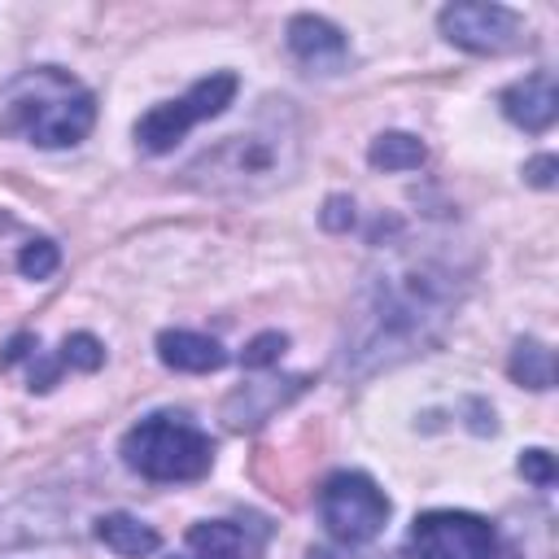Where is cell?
Returning <instances> with one entry per match:
<instances>
[{
  "mask_svg": "<svg viewBox=\"0 0 559 559\" xmlns=\"http://www.w3.org/2000/svg\"><path fill=\"white\" fill-rule=\"evenodd\" d=\"M288 52L310 70V74H336L349 61V39L341 26H332L319 13H297L288 22Z\"/></svg>",
  "mask_w": 559,
  "mask_h": 559,
  "instance_id": "obj_10",
  "label": "cell"
},
{
  "mask_svg": "<svg viewBox=\"0 0 559 559\" xmlns=\"http://www.w3.org/2000/svg\"><path fill=\"white\" fill-rule=\"evenodd\" d=\"M520 476H528L537 489H550L555 485V459L546 450H524L520 454Z\"/></svg>",
  "mask_w": 559,
  "mask_h": 559,
  "instance_id": "obj_20",
  "label": "cell"
},
{
  "mask_svg": "<svg viewBox=\"0 0 559 559\" xmlns=\"http://www.w3.org/2000/svg\"><path fill=\"white\" fill-rule=\"evenodd\" d=\"M467 266L445 240H397L362 275L358 301L345 323L341 367L362 380L397 367L441 341L454 306L463 301Z\"/></svg>",
  "mask_w": 559,
  "mask_h": 559,
  "instance_id": "obj_1",
  "label": "cell"
},
{
  "mask_svg": "<svg viewBox=\"0 0 559 559\" xmlns=\"http://www.w3.org/2000/svg\"><path fill=\"white\" fill-rule=\"evenodd\" d=\"M301 162V122L293 100L271 96L253 122L183 166V183L210 197H262L297 175Z\"/></svg>",
  "mask_w": 559,
  "mask_h": 559,
  "instance_id": "obj_2",
  "label": "cell"
},
{
  "mask_svg": "<svg viewBox=\"0 0 559 559\" xmlns=\"http://www.w3.org/2000/svg\"><path fill=\"white\" fill-rule=\"evenodd\" d=\"M306 559H376V555H349V550H328V546H314Z\"/></svg>",
  "mask_w": 559,
  "mask_h": 559,
  "instance_id": "obj_23",
  "label": "cell"
},
{
  "mask_svg": "<svg viewBox=\"0 0 559 559\" xmlns=\"http://www.w3.org/2000/svg\"><path fill=\"white\" fill-rule=\"evenodd\" d=\"M424 157H428V148H424V140L411 135V131H384V135H376L371 148H367V162H371L376 170H419Z\"/></svg>",
  "mask_w": 559,
  "mask_h": 559,
  "instance_id": "obj_15",
  "label": "cell"
},
{
  "mask_svg": "<svg viewBox=\"0 0 559 559\" xmlns=\"http://www.w3.org/2000/svg\"><path fill=\"white\" fill-rule=\"evenodd\" d=\"M57 362H61V371H66V367H74V371H96V367L105 362V349H100V341H96V336L74 332V336H66V345H61Z\"/></svg>",
  "mask_w": 559,
  "mask_h": 559,
  "instance_id": "obj_17",
  "label": "cell"
},
{
  "mask_svg": "<svg viewBox=\"0 0 559 559\" xmlns=\"http://www.w3.org/2000/svg\"><path fill=\"white\" fill-rule=\"evenodd\" d=\"M96 537H100L114 555H122V559H148V555L157 550V542H162L153 524H144V520L127 515V511L100 515V520H96Z\"/></svg>",
  "mask_w": 559,
  "mask_h": 559,
  "instance_id": "obj_14",
  "label": "cell"
},
{
  "mask_svg": "<svg viewBox=\"0 0 559 559\" xmlns=\"http://www.w3.org/2000/svg\"><path fill=\"white\" fill-rule=\"evenodd\" d=\"M122 463L131 472H140L144 480H157V485L201 480L214 467V441L183 411H153L135 428H127Z\"/></svg>",
  "mask_w": 559,
  "mask_h": 559,
  "instance_id": "obj_4",
  "label": "cell"
},
{
  "mask_svg": "<svg viewBox=\"0 0 559 559\" xmlns=\"http://www.w3.org/2000/svg\"><path fill=\"white\" fill-rule=\"evenodd\" d=\"M437 26L441 35L463 48V52H480V57H498V52H511L524 35V22L515 9L507 4H445L437 13Z\"/></svg>",
  "mask_w": 559,
  "mask_h": 559,
  "instance_id": "obj_8",
  "label": "cell"
},
{
  "mask_svg": "<svg viewBox=\"0 0 559 559\" xmlns=\"http://www.w3.org/2000/svg\"><path fill=\"white\" fill-rule=\"evenodd\" d=\"M319 520L341 546H362L384 528L389 498L362 472H332L319 489Z\"/></svg>",
  "mask_w": 559,
  "mask_h": 559,
  "instance_id": "obj_6",
  "label": "cell"
},
{
  "mask_svg": "<svg viewBox=\"0 0 559 559\" xmlns=\"http://www.w3.org/2000/svg\"><path fill=\"white\" fill-rule=\"evenodd\" d=\"M271 542V520L245 515V520H201L188 528L183 550L170 559H262Z\"/></svg>",
  "mask_w": 559,
  "mask_h": 559,
  "instance_id": "obj_9",
  "label": "cell"
},
{
  "mask_svg": "<svg viewBox=\"0 0 559 559\" xmlns=\"http://www.w3.org/2000/svg\"><path fill=\"white\" fill-rule=\"evenodd\" d=\"M524 175H528V183L550 188V183H555V157H533V162L524 166Z\"/></svg>",
  "mask_w": 559,
  "mask_h": 559,
  "instance_id": "obj_22",
  "label": "cell"
},
{
  "mask_svg": "<svg viewBox=\"0 0 559 559\" xmlns=\"http://www.w3.org/2000/svg\"><path fill=\"white\" fill-rule=\"evenodd\" d=\"M157 358L175 371H192V376H205V371H218L227 362V349L214 341V336H201V332H183V328H170L157 336Z\"/></svg>",
  "mask_w": 559,
  "mask_h": 559,
  "instance_id": "obj_13",
  "label": "cell"
},
{
  "mask_svg": "<svg viewBox=\"0 0 559 559\" xmlns=\"http://www.w3.org/2000/svg\"><path fill=\"white\" fill-rule=\"evenodd\" d=\"M96 122V96L61 66H35L0 87V131L39 148H66L87 140Z\"/></svg>",
  "mask_w": 559,
  "mask_h": 559,
  "instance_id": "obj_3",
  "label": "cell"
},
{
  "mask_svg": "<svg viewBox=\"0 0 559 559\" xmlns=\"http://www.w3.org/2000/svg\"><path fill=\"white\" fill-rule=\"evenodd\" d=\"M306 389V376H293V380H249V384H240L227 402H223V419L231 424V428H253V424H262V419H271V411H280V406H288L297 393Z\"/></svg>",
  "mask_w": 559,
  "mask_h": 559,
  "instance_id": "obj_12",
  "label": "cell"
},
{
  "mask_svg": "<svg viewBox=\"0 0 559 559\" xmlns=\"http://www.w3.org/2000/svg\"><path fill=\"white\" fill-rule=\"evenodd\" d=\"M498 533L472 511H424L415 515L402 555L406 559H493Z\"/></svg>",
  "mask_w": 559,
  "mask_h": 559,
  "instance_id": "obj_7",
  "label": "cell"
},
{
  "mask_svg": "<svg viewBox=\"0 0 559 559\" xmlns=\"http://www.w3.org/2000/svg\"><path fill=\"white\" fill-rule=\"evenodd\" d=\"M236 87H240L236 74H231V70H218V74L192 83L179 100H162V105H153V109L135 122V144H140L144 153H170L197 122L218 118V114L236 100Z\"/></svg>",
  "mask_w": 559,
  "mask_h": 559,
  "instance_id": "obj_5",
  "label": "cell"
},
{
  "mask_svg": "<svg viewBox=\"0 0 559 559\" xmlns=\"http://www.w3.org/2000/svg\"><path fill=\"white\" fill-rule=\"evenodd\" d=\"M319 223H323L328 231H349V227H354V201H349V197H328Z\"/></svg>",
  "mask_w": 559,
  "mask_h": 559,
  "instance_id": "obj_21",
  "label": "cell"
},
{
  "mask_svg": "<svg viewBox=\"0 0 559 559\" xmlns=\"http://www.w3.org/2000/svg\"><path fill=\"white\" fill-rule=\"evenodd\" d=\"M498 105H502V114H507V118H511L520 131H528V135H542V131L555 122V114H559L555 74H550V70H533V74H524L520 83L502 87Z\"/></svg>",
  "mask_w": 559,
  "mask_h": 559,
  "instance_id": "obj_11",
  "label": "cell"
},
{
  "mask_svg": "<svg viewBox=\"0 0 559 559\" xmlns=\"http://www.w3.org/2000/svg\"><path fill=\"white\" fill-rule=\"evenodd\" d=\"M284 349H288V336H284V332H258V336L245 345L240 362H245L249 371H262V367L280 362V354H284Z\"/></svg>",
  "mask_w": 559,
  "mask_h": 559,
  "instance_id": "obj_19",
  "label": "cell"
},
{
  "mask_svg": "<svg viewBox=\"0 0 559 559\" xmlns=\"http://www.w3.org/2000/svg\"><path fill=\"white\" fill-rule=\"evenodd\" d=\"M511 380L528 389H550L555 384V354L537 336H520L511 349Z\"/></svg>",
  "mask_w": 559,
  "mask_h": 559,
  "instance_id": "obj_16",
  "label": "cell"
},
{
  "mask_svg": "<svg viewBox=\"0 0 559 559\" xmlns=\"http://www.w3.org/2000/svg\"><path fill=\"white\" fill-rule=\"evenodd\" d=\"M57 262H61V253H57L52 240H31V245L17 253V271H22L26 280H48V275L57 271Z\"/></svg>",
  "mask_w": 559,
  "mask_h": 559,
  "instance_id": "obj_18",
  "label": "cell"
}]
</instances>
